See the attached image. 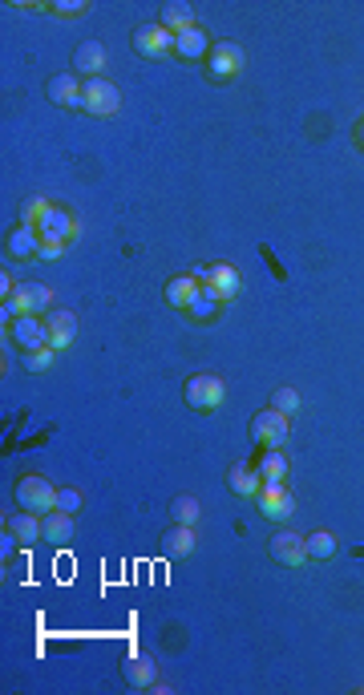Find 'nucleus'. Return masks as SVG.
Returning <instances> with one entry per match:
<instances>
[{"label": "nucleus", "mask_w": 364, "mask_h": 695, "mask_svg": "<svg viewBox=\"0 0 364 695\" xmlns=\"http://www.w3.org/2000/svg\"><path fill=\"white\" fill-rule=\"evenodd\" d=\"M255 502H259V513H263L267 521H287L292 510H295L292 493L284 489V481H263L259 493H255Z\"/></svg>", "instance_id": "obj_5"}, {"label": "nucleus", "mask_w": 364, "mask_h": 695, "mask_svg": "<svg viewBox=\"0 0 364 695\" xmlns=\"http://www.w3.org/2000/svg\"><path fill=\"white\" fill-rule=\"evenodd\" d=\"M162 550L170 558H187L195 550V526H170L166 537H162Z\"/></svg>", "instance_id": "obj_23"}, {"label": "nucleus", "mask_w": 364, "mask_h": 695, "mask_svg": "<svg viewBox=\"0 0 364 695\" xmlns=\"http://www.w3.org/2000/svg\"><path fill=\"white\" fill-rule=\"evenodd\" d=\"M69 537H73V513H61V510L44 513L41 518V542L61 545V542H69Z\"/></svg>", "instance_id": "obj_21"}, {"label": "nucleus", "mask_w": 364, "mask_h": 695, "mask_svg": "<svg viewBox=\"0 0 364 695\" xmlns=\"http://www.w3.org/2000/svg\"><path fill=\"white\" fill-rule=\"evenodd\" d=\"M198 287H203V283H198L195 275H174V279L166 283V291H162V295H166L170 308H182V311H187L190 300L198 295Z\"/></svg>", "instance_id": "obj_20"}, {"label": "nucleus", "mask_w": 364, "mask_h": 695, "mask_svg": "<svg viewBox=\"0 0 364 695\" xmlns=\"http://www.w3.org/2000/svg\"><path fill=\"white\" fill-rule=\"evenodd\" d=\"M332 554H336V537H332L328 529L308 534V558H332Z\"/></svg>", "instance_id": "obj_29"}, {"label": "nucleus", "mask_w": 364, "mask_h": 695, "mask_svg": "<svg viewBox=\"0 0 364 695\" xmlns=\"http://www.w3.org/2000/svg\"><path fill=\"white\" fill-rule=\"evenodd\" d=\"M57 510H61V513H77L81 510V493L77 489H57Z\"/></svg>", "instance_id": "obj_33"}, {"label": "nucleus", "mask_w": 364, "mask_h": 695, "mask_svg": "<svg viewBox=\"0 0 364 695\" xmlns=\"http://www.w3.org/2000/svg\"><path fill=\"white\" fill-rule=\"evenodd\" d=\"M227 485H231L239 497H255L259 485H263V477H259L255 465H231V473H227Z\"/></svg>", "instance_id": "obj_24"}, {"label": "nucleus", "mask_w": 364, "mask_h": 695, "mask_svg": "<svg viewBox=\"0 0 364 695\" xmlns=\"http://www.w3.org/2000/svg\"><path fill=\"white\" fill-rule=\"evenodd\" d=\"M4 251H9L12 259H36L41 255V235L20 222V227H12L9 235H4Z\"/></svg>", "instance_id": "obj_15"}, {"label": "nucleus", "mask_w": 364, "mask_h": 695, "mask_svg": "<svg viewBox=\"0 0 364 695\" xmlns=\"http://www.w3.org/2000/svg\"><path fill=\"white\" fill-rule=\"evenodd\" d=\"M49 9H53L57 17H85L89 0H57V4H49Z\"/></svg>", "instance_id": "obj_32"}, {"label": "nucleus", "mask_w": 364, "mask_h": 695, "mask_svg": "<svg viewBox=\"0 0 364 695\" xmlns=\"http://www.w3.org/2000/svg\"><path fill=\"white\" fill-rule=\"evenodd\" d=\"M44 93H49V101L61 106V109H81V106H85V85H81L73 73H57V77H49Z\"/></svg>", "instance_id": "obj_8"}, {"label": "nucleus", "mask_w": 364, "mask_h": 695, "mask_svg": "<svg viewBox=\"0 0 364 695\" xmlns=\"http://www.w3.org/2000/svg\"><path fill=\"white\" fill-rule=\"evenodd\" d=\"M271 408L284 416H295L300 413V392H295V388H276V392H271Z\"/></svg>", "instance_id": "obj_30"}, {"label": "nucleus", "mask_w": 364, "mask_h": 695, "mask_svg": "<svg viewBox=\"0 0 364 695\" xmlns=\"http://www.w3.org/2000/svg\"><path fill=\"white\" fill-rule=\"evenodd\" d=\"M17 505H20V510H28V513H36V518L53 513L57 510L53 481H49V477H41V473H25L17 481Z\"/></svg>", "instance_id": "obj_1"}, {"label": "nucleus", "mask_w": 364, "mask_h": 695, "mask_svg": "<svg viewBox=\"0 0 364 695\" xmlns=\"http://www.w3.org/2000/svg\"><path fill=\"white\" fill-rule=\"evenodd\" d=\"M44 324H49V348H57V352L77 340V316L73 311H49Z\"/></svg>", "instance_id": "obj_17"}, {"label": "nucleus", "mask_w": 364, "mask_h": 695, "mask_svg": "<svg viewBox=\"0 0 364 695\" xmlns=\"http://www.w3.org/2000/svg\"><path fill=\"white\" fill-rule=\"evenodd\" d=\"M211 36L203 33V25H195V28H187V33H178L174 36V57H182V61H206L211 57Z\"/></svg>", "instance_id": "obj_12"}, {"label": "nucleus", "mask_w": 364, "mask_h": 695, "mask_svg": "<svg viewBox=\"0 0 364 695\" xmlns=\"http://www.w3.org/2000/svg\"><path fill=\"white\" fill-rule=\"evenodd\" d=\"M130 44L138 49V57H150V61H158V57L174 53V33H166L162 25H142V28H133Z\"/></svg>", "instance_id": "obj_6"}, {"label": "nucleus", "mask_w": 364, "mask_h": 695, "mask_svg": "<svg viewBox=\"0 0 364 695\" xmlns=\"http://www.w3.org/2000/svg\"><path fill=\"white\" fill-rule=\"evenodd\" d=\"M12 300L25 308V316H49V303H53V291L44 283H17Z\"/></svg>", "instance_id": "obj_13"}, {"label": "nucleus", "mask_w": 364, "mask_h": 695, "mask_svg": "<svg viewBox=\"0 0 364 695\" xmlns=\"http://www.w3.org/2000/svg\"><path fill=\"white\" fill-rule=\"evenodd\" d=\"M251 440H255L259 449H279L287 440V416L267 405L263 413L251 416Z\"/></svg>", "instance_id": "obj_3"}, {"label": "nucleus", "mask_w": 364, "mask_h": 695, "mask_svg": "<svg viewBox=\"0 0 364 695\" xmlns=\"http://www.w3.org/2000/svg\"><path fill=\"white\" fill-rule=\"evenodd\" d=\"M122 679L133 691H146V687H154V679H158V667H154L150 655H130L122 667Z\"/></svg>", "instance_id": "obj_16"}, {"label": "nucleus", "mask_w": 364, "mask_h": 695, "mask_svg": "<svg viewBox=\"0 0 364 695\" xmlns=\"http://www.w3.org/2000/svg\"><path fill=\"white\" fill-rule=\"evenodd\" d=\"M17 275H9V271H0V295H4V300H9V295H12V291H17Z\"/></svg>", "instance_id": "obj_34"}, {"label": "nucleus", "mask_w": 364, "mask_h": 695, "mask_svg": "<svg viewBox=\"0 0 364 695\" xmlns=\"http://www.w3.org/2000/svg\"><path fill=\"white\" fill-rule=\"evenodd\" d=\"M49 211H53V203H49V198H25V206H20V222L36 230Z\"/></svg>", "instance_id": "obj_28"}, {"label": "nucleus", "mask_w": 364, "mask_h": 695, "mask_svg": "<svg viewBox=\"0 0 364 695\" xmlns=\"http://www.w3.org/2000/svg\"><path fill=\"white\" fill-rule=\"evenodd\" d=\"M36 235H41V243H69L73 235H77V219H73L69 211H61V206H53V211L44 214V222L36 227Z\"/></svg>", "instance_id": "obj_11"}, {"label": "nucleus", "mask_w": 364, "mask_h": 695, "mask_svg": "<svg viewBox=\"0 0 364 695\" xmlns=\"http://www.w3.org/2000/svg\"><path fill=\"white\" fill-rule=\"evenodd\" d=\"M61 255H65L61 243H41V259H49V263H53V259H61Z\"/></svg>", "instance_id": "obj_35"}, {"label": "nucleus", "mask_w": 364, "mask_h": 695, "mask_svg": "<svg viewBox=\"0 0 364 695\" xmlns=\"http://www.w3.org/2000/svg\"><path fill=\"white\" fill-rule=\"evenodd\" d=\"M267 550H271V558H276V562L292 566V570L308 562V537L292 534V529H279V534L267 542Z\"/></svg>", "instance_id": "obj_7"}, {"label": "nucleus", "mask_w": 364, "mask_h": 695, "mask_svg": "<svg viewBox=\"0 0 364 695\" xmlns=\"http://www.w3.org/2000/svg\"><path fill=\"white\" fill-rule=\"evenodd\" d=\"M9 335L20 352H33V348H44V343H49V324H44L41 316H20V319H12Z\"/></svg>", "instance_id": "obj_9"}, {"label": "nucleus", "mask_w": 364, "mask_h": 695, "mask_svg": "<svg viewBox=\"0 0 364 695\" xmlns=\"http://www.w3.org/2000/svg\"><path fill=\"white\" fill-rule=\"evenodd\" d=\"M187 311H190V319H198V324H211V319H214V311H219V300L211 295V287H206V283L198 287V295L190 300Z\"/></svg>", "instance_id": "obj_26"}, {"label": "nucleus", "mask_w": 364, "mask_h": 695, "mask_svg": "<svg viewBox=\"0 0 364 695\" xmlns=\"http://www.w3.org/2000/svg\"><path fill=\"white\" fill-rule=\"evenodd\" d=\"M166 33H187V28H195L198 20H195V9H190L187 0H170V4H162V20H158Z\"/></svg>", "instance_id": "obj_19"}, {"label": "nucleus", "mask_w": 364, "mask_h": 695, "mask_svg": "<svg viewBox=\"0 0 364 695\" xmlns=\"http://www.w3.org/2000/svg\"><path fill=\"white\" fill-rule=\"evenodd\" d=\"M53 360H57V348H49V343H44V348H33V352H25V368L28 372H49V368H53Z\"/></svg>", "instance_id": "obj_31"}, {"label": "nucleus", "mask_w": 364, "mask_h": 695, "mask_svg": "<svg viewBox=\"0 0 364 695\" xmlns=\"http://www.w3.org/2000/svg\"><path fill=\"white\" fill-rule=\"evenodd\" d=\"M356 141H360V146H364V125H360V130H356Z\"/></svg>", "instance_id": "obj_36"}, {"label": "nucleus", "mask_w": 364, "mask_h": 695, "mask_svg": "<svg viewBox=\"0 0 364 695\" xmlns=\"http://www.w3.org/2000/svg\"><path fill=\"white\" fill-rule=\"evenodd\" d=\"M182 396H187V405L198 408V413H211V408L222 405V396H227V384H222L214 372H195V376L187 380V388H182Z\"/></svg>", "instance_id": "obj_2"}, {"label": "nucleus", "mask_w": 364, "mask_h": 695, "mask_svg": "<svg viewBox=\"0 0 364 695\" xmlns=\"http://www.w3.org/2000/svg\"><path fill=\"white\" fill-rule=\"evenodd\" d=\"M206 69H211L214 81H231L235 73L243 69V49L235 41H222L211 49V57H206Z\"/></svg>", "instance_id": "obj_10"}, {"label": "nucleus", "mask_w": 364, "mask_h": 695, "mask_svg": "<svg viewBox=\"0 0 364 695\" xmlns=\"http://www.w3.org/2000/svg\"><path fill=\"white\" fill-rule=\"evenodd\" d=\"M73 69L89 73V77H101L106 73V44L101 41H81L73 49Z\"/></svg>", "instance_id": "obj_14"}, {"label": "nucleus", "mask_w": 364, "mask_h": 695, "mask_svg": "<svg viewBox=\"0 0 364 695\" xmlns=\"http://www.w3.org/2000/svg\"><path fill=\"white\" fill-rule=\"evenodd\" d=\"M206 287H211V295L222 303V300H235V295H239L243 279H239V271H235L231 263H214V267H211V279H206Z\"/></svg>", "instance_id": "obj_18"}, {"label": "nucleus", "mask_w": 364, "mask_h": 695, "mask_svg": "<svg viewBox=\"0 0 364 695\" xmlns=\"http://www.w3.org/2000/svg\"><path fill=\"white\" fill-rule=\"evenodd\" d=\"M85 114H93V117H114L117 109H122V93H117V85L114 81H106V77H89L85 81Z\"/></svg>", "instance_id": "obj_4"}, {"label": "nucleus", "mask_w": 364, "mask_h": 695, "mask_svg": "<svg viewBox=\"0 0 364 695\" xmlns=\"http://www.w3.org/2000/svg\"><path fill=\"white\" fill-rule=\"evenodd\" d=\"M255 469H259L263 481H284V477H287V457L279 449H263V453H259V461H255Z\"/></svg>", "instance_id": "obj_25"}, {"label": "nucleus", "mask_w": 364, "mask_h": 695, "mask_svg": "<svg viewBox=\"0 0 364 695\" xmlns=\"http://www.w3.org/2000/svg\"><path fill=\"white\" fill-rule=\"evenodd\" d=\"M9 529L12 537H17L20 545H33V542H41V518H36V513H28V510H20V513H12L9 518Z\"/></svg>", "instance_id": "obj_22"}, {"label": "nucleus", "mask_w": 364, "mask_h": 695, "mask_svg": "<svg viewBox=\"0 0 364 695\" xmlns=\"http://www.w3.org/2000/svg\"><path fill=\"white\" fill-rule=\"evenodd\" d=\"M198 513H203V505H198L195 497H187V493L170 502V518H174V526H195Z\"/></svg>", "instance_id": "obj_27"}]
</instances>
